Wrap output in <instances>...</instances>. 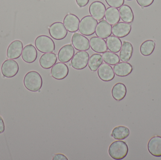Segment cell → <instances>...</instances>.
I'll return each mask as SVG.
<instances>
[{
	"mask_svg": "<svg viewBox=\"0 0 161 160\" xmlns=\"http://www.w3.org/2000/svg\"><path fill=\"white\" fill-rule=\"evenodd\" d=\"M42 78L36 71H30L26 73L24 79V85L25 88L31 92H38L42 86Z\"/></svg>",
	"mask_w": 161,
	"mask_h": 160,
	"instance_id": "obj_1",
	"label": "cell"
},
{
	"mask_svg": "<svg viewBox=\"0 0 161 160\" xmlns=\"http://www.w3.org/2000/svg\"><path fill=\"white\" fill-rule=\"evenodd\" d=\"M128 151V147L127 144L121 141L113 142L108 148L109 155L114 160L123 159L126 157Z\"/></svg>",
	"mask_w": 161,
	"mask_h": 160,
	"instance_id": "obj_2",
	"label": "cell"
},
{
	"mask_svg": "<svg viewBox=\"0 0 161 160\" xmlns=\"http://www.w3.org/2000/svg\"><path fill=\"white\" fill-rule=\"evenodd\" d=\"M97 23V20L92 16H85L80 20L79 31L83 35H92L95 32Z\"/></svg>",
	"mask_w": 161,
	"mask_h": 160,
	"instance_id": "obj_3",
	"label": "cell"
},
{
	"mask_svg": "<svg viewBox=\"0 0 161 160\" xmlns=\"http://www.w3.org/2000/svg\"><path fill=\"white\" fill-rule=\"evenodd\" d=\"M35 46L42 53H52L55 49V44L50 37L44 35L39 36L35 40Z\"/></svg>",
	"mask_w": 161,
	"mask_h": 160,
	"instance_id": "obj_4",
	"label": "cell"
},
{
	"mask_svg": "<svg viewBox=\"0 0 161 160\" xmlns=\"http://www.w3.org/2000/svg\"><path fill=\"white\" fill-rule=\"evenodd\" d=\"M90 59V55L85 51L77 52L71 61V65L75 69L77 70L84 69L87 67Z\"/></svg>",
	"mask_w": 161,
	"mask_h": 160,
	"instance_id": "obj_5",
	"label": "cell"
},
{
	"mask_svg": "<svg viewBox=\"0 0 161 160\" xmlns=\"http://www.w3.org/2000/svg\"><path fill=\"white\" fill-rule=\"evenodd\" d=\"M19 71V64L15 60L8 59L2 64L1 72L3 76L6 78H11L15 77Z\"/></svg>",
	"mask_w": 161,
	"mask_h": 160,
	"instance_id": "obj_6",
	"label": "cell"
},
{
	"mask_svg": "<svg viewBox=\"0 0 161 160\" xmlns=\"http://www.w3.org/2000/svg\"><path fill=\"white\" fill-rule=\"evenodd\" d=\"M49 34L56 40H62L68 35V30L64 23L60 22L54 23L49 27Z\"/></svg>",
	"mask_w": 161,
	"mask_h": 160,
	"instance_id": "obj_7",
	"label": "cell"
},
{
	"mask_svg": "<svg viewBox=\"0 0 161 160\" xmlns=\"http://www.w3.org/2000/svg\"><path fill=\"white\" fill-rule=\"evenodd\" d=\"M106 10V6L100 1L93 2L89 7L90 14L97 20L100 21L104 18Z\"/></svg>",
	"mask_w": 161,
	"mask_h": 160,
	"instance_id": "obj_8",
	"label": "cell"
},
{
	"mask_svg": "<svg viewBox=\"0 0 161 160\" xmlns=\"http://www.w3.org/2000/svg\"><path fill=\"white\" fill-rule=\"evenodd\" d=\"M72 43L73 47L78 51H87L90 49L89 39L79 33H75L72 37Z\"/></svg>",
	"mask_w": 161,
	"mask_h": 160,
	"instance_id": "obj_9",
	"label": "cell"
},
{
	"mask_svg": "<svg viewBox=\"0 0 161 160\" xmlns=\"http://www.w3.org/2000/svg\"><path fill=\"white\" fill-rule=\"evenodd\" d=\"M23 50V44L19 40L12 41L8 48L7 56L10 59H17L19 58Z\"/></svg>",
	"mask_w": 161,
	"mask_h": 160,
	"instance_id": "obj_10",
	"label": "cell"
},
{
	"mask_svg": "<svg viewBox=\"0 0 161 160\" xmlns=\"http://www.w3.org/2000/svg\"><path fill=\"white\" fill-rule=\"evenodd\" d=\"M51 73L54 79L57 80H62L69 75V67L64 63H58L52 67Z\"/></svg>",
	"mask_w": 161,
	"mask_h": 160,
	"instance_id": "obj_11",
	"label": "cell"
},
{
	"mask_svg": "<svg viewBox=\"0 0 161 160\" xmlns=\"http://www.w3.org/2000/svg\"><path fill=\"white\" fill-rule=\"evenodd\" d=\"M131 31V24L127 23L120 22L114 25L112 32L114 36L122 38L128 35Z\"/></svg>",
	"mask_w": 161,
	"mask_h": 160,
	"instance_id": "obj_12",
	"label": "cell"
},
{
	"mask_svg": "<svg viewBox=\"0 0 161 160\" xmlns=\"http://www.w3.org/2000/svg\"><path fill=\"white\" fill-rule=\"evenodd\" d=\"M97 75L101 80L109 82L112 80L115 77L113 69L110 65L102 64L97 70Z\"/></svg>",
	"mask_w": 161,
	"mask_h": 160,
	"instance_id": "obj_13",
	"label": "cell"
},
{
	"mask_svg": "<svg viewBox=\"0 0 161 160\" xmlns=\"http://www.w3.org/2000/svg\"><path fill=\"white\" fill-rule=\"evenodd\" d=\"M80 21L79 18L73 14H68L63 20V23L69 32L75 33L79 30Z\"/></svg>",
	"mask_w": 161,
	"mask_h": 160,
	"instance_id": "obj_14",
	"label": "cell"
},
{
	"mask_svg": "<svg viewBox=\"0 0 161 160\" xmlns=\"http://www.w3.org/2000/svg\"><path fill=\"white\" fill-rule=\"evenodd\" d=\"M75 51L71 44H67L62 47L58 51V56L60 62L67 63L69 62L75 54Z\"/></svg>",
	"mask_w": 161,
	"mask_h": 160,
	"instance_id": "obj_15",
	"label": "cell"
},
{
	"mask_svg": "<svg viewBox=\"0 0 161 160\" xmlns=\"http://www.w3.org/2000/svg\"><path fill=\"white\" fill-rule=\"evenodd\" d=\"M112 27L105 20L100 21L97 25L95 33L97 36L100 38L107 39L111 35Z\"/></svg>",
	"mask_w": 161,
	"mask_h": 160,
	"instance_id": "obj_16",
	"label": "cell"
},
{
	"mask_svg": "<svg viewBox=\"0 0 161 160\" xmlns=\"http://www.w3.org/2000/svg\"><path fill=\"white\" fill-rule=\"evenodd\" d=\"M38 53L36 49L32 44H28L24 48L22 58L25 63L32 64L36 60Z\"/></svg>",
	"mask_w": 161,
	"mask_h": 160,
	"instance_id": "obj_17",
	"label": "cell"
},
{
	"mask_svg": "<svg viewBox=\"0 0 161 160\" xmlns=\"http://www.w3.org/2000/svg\"><path fill=\"white\" fill-rule=\"evenodd\" d=\"M147 149L154 157H161V137L156 136L151 138L148 142Z\"/></svg>",
	"mask_w": 161,
	"mask_h": 160,
	"instance_id": "obj_18",
	"label": "cell"
},
{
	"mask_svg": "<svg viewBox=\"0 0 161 160\" xmlns=\"http://www.w3.org/2000/svg\"><path fill=\"white\" fill-rule=\"evenodd\" d=\"M57 60V56L56 54L47 53L41 56L39 60L40 65L44 69H49L55 65Z\"/></svg>",
	"mask_w": 161,
	"mask_h": 160,
	"instance_id": "obj_19",
	"label": "cell"
},
{
	"mask_svg": "<svg viewBox=\"0 0 161 160\" xmlns=\"http://www.w3.org/2000/svg\"><path fill=\"white\" fill-rule=\"evenodd\" d=\"M90 47L94 51L98 53H104L108 50L107 43L103 39L94 36L90 40Z\"/></svg>",
	"mask_w": 161,
	"mask_h": 160,
	"instance_id": "obj_20",
	"label": "cell"
},
{
	"mask_svg": "<svg viewBox=\"0 0 161 160\" xmlns=\"http://www.w3.org/2000/svg\"><path fill=\"white\" fill-rule=\"evenodd\" d=\"M115 75L121 77H126L133 70L132 66L127 62H121L116 64L113 68Z\"/></svg>",
	"mask_w": 161,
	"mask_h": 160,
	"instance_id": "obj_21",
	"label": "cell"
},
{
	"mask_svg": "<svg viewBox=\"0 0 161 160\" xmlns=\"http://www.w3.org/2000/svg\"><path fill=\"white\" fill-rule=\"evenodd\" d=\"M133 47L132 44L128 41H124L120 50L119 58L123 62H127L132 57Z\"/></svg>",
	"mask_w": 161,
	"mask_h": 160,
	"instance_id": "obj_22",
	"label": "cell"
},
{
	"mask_svg": "<svg viewBox=\"0 0 161 160\" xmlns=\"http://www.w3.org/2000/svg\"><path fill=\"white\" fill-rule=\"evenodd\" d=\"M105 18L106 21L111 25L116 24L120 20L119 10L115 8H108L105 12Z\"/></svg>",
	"mask_w": 161,
	"mask_h": 160,
	"instance_id": "obj_23",
	"label": "cell"
},
{
	"mask_svg": "<svg viewBox=\"0 0 161 160\" xmlns=\"http://www.w3.org/2000/svg\"><path fill=\"white\" fill-rule=\"evenodd\" d=\"M126 94V87L122 83H117L114 85L112 89L113 98L117 101H121L124 99Z\"/></svg>",
	"mask_w": 161,
	"mask_h": 160,
	"instance_id": "obj_24",
	"label": "cell"
},
{
	"mask_svg": "<svg viewBox=\"0 0 161 160\" xmlns=\"http://www.w3.org/2000/svg\"><path fill=\"white\" fill-rule=\"evenodd\" d=\"M120 18L124 22L131 23L134 20V16L131 8L128 5H123L119 9Z\"/></svg>",
	"mask_w": 161,
	"mask_h": 160,
	"instance_id": "obj_25",
	"label": "cell"
},
{
	"mask_svg": "<svg viewBox=\"0 0 161 160\" xmlns=\"http://www.w3.org/2000/svg\"><path fill=\"white\" fill-rule=\"evenodd\" d=\"M107 47L111 52L117 53L121 50L122 42L119 38L114 36H110L106 40Z\"/></svg>",
	"mask_w": 161,
	"mask_h": 160,
	"instance_id": "obj_26",
	"label": "cell"
},
{
	"mask_svg": "<svg viewBox=\"0 0 161 160\" xmlns=\"http://www.w3.org/2000/svg\"><path fill=\"white\" fill-rule=\"evenodd\" d=\"M130 134L129 129L125 126H118L113 130L111 136L116 140H123L126 139Z\"/></svg>",
	"mask_w": 161,
	"mask_h": 160,
	"instance_id": "obj_27",
	"label": "cell"
},
{
	"mask_svg": "<svg viewBox=\"0 0 161 160\" xmlns=\"http://www.w3.org/2000/svg\"><path fill=\"white\" fill-rule=\"evenodd\" d=\"M156 47V43L153 40L148 39L143 42L140 47V52L142 55L148 56L151 55Z\"/></svg>",
	"mask_w": 161,
	"mask_h": 160,
	"instance_id": "obj_28",
	"label": "cell"
},
{
	"mask_svg": "<svg viewBox=\"0 0 161 160\" xmlns=\"http://www.w3.org/2000/svg\"><path fill=\"white\" fill-rule=\"evenodd\" d=\"M103 58L99 54H93L89 59L88 66L92 71H96L103 64Z\"/></svg>",
	"mask_w": 161,
	"mask_h": 160,
	"instance_id": "obj_29",
	"label": "cell"
},
{
	"mask_svg": "<svg viewBox=\"0 0 161 160\" xmlns=\"http://www.w3.org/2000/svg\"><path fill=\"white\" fill-rule=\"evenodd\" d=\"M103 61L109 65H115L120 63L119 56L116 54L111 52L106 51L102 55Z\"/></svg>",
	"mask_w": 161,
	"mask_h": 160,
	"instance_id": "obj_30",
	"label": "cell"
},
{
	"mask_svg": "<svg viewBox=\"0 0 161 160\" xmlns=\"http://www.w3.org/2000/svg\"><path fill=\"white\" fill-rule=\"evenodd\" d=\"M105 1L108 5L115 8H119L125 3V0H105Z\"/></svg>",
	"mask_w": 161,
	"mask_h": 160,
	"instance_id": "obj_31",
	"label": "cell"
},
{
	"mask_svg": "<svg viewBox=\"0 0 161 160\" xmlns=\"http://www.w3.org/2000/svg\"><path fill=\"white\" fill-rule=\"evenodd\" d=\"M138 4L142 7H147L150 6L154 3V0H136Z\"/></svg>",
	"mask_w": 161,
	"mask_h": 160,
	"instance_id": "obj_32",
	"label": "cell"
},
{
	"mask_svg": "<svg viewBox=\"0 0 161 160\" xmlns=\"http://www.w3.org/2000/svg\"><path fill=\"white\" fill-rule=\"evenodd\" d=\"M53 160H68L67 157L62 154H55L53 157Z\"/></svg>",
	"mask_w": 161,
	"mask_h": 160,
	"instance_id": "obj_33",
	"label": "cell"
},
{
	"mask_svg": "<svg viewBox=\"0 0 161 160\" xmlns=\"http://www.w3.org/2000/svg\"><path fill=\"white\" fill-rule=\"evenodd\" d=\"M89 1L90 0H76L77 5L80 8L86 6L89 3Z\"/></svg>",
	"mask_w": 161,
	"mask_h": 160,
	"instance_id": "obj_34",
	"label": "cell"
},
{
	"mask_svg": "<svg viewBox=\"0 0 161 160\" xmlns=\"http://www.w3.org/2000/svg\"><path fill=\"white\" fill-rule=\"evenodd\" d=\"M5 127L4 122L2 116H0V134L3 133L5 131Z\"/></svg>",
	"mask_w": 161,
	"mask_h": 160,
	"instance_id": "obj_35",
	"label": "cell"
},
{
	"mask_svg": "<svg viewBox=\"0 0 161 160\" xmlns=\"http://www.w3.org/2000/svg\"><path fill=\"white\" fill-rule=\"evenodd\" d=\"M127 1H132V0H127Z\"/></svg>",
	"mask_w": 161,
	"mask_h": 160,
	"instance_id": "obj_36",
	"label": "cell"
}]
</instances>
